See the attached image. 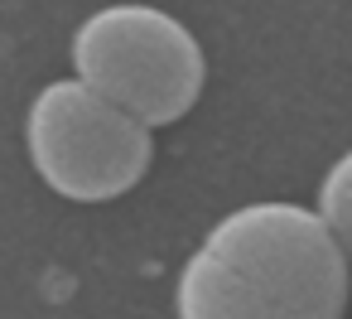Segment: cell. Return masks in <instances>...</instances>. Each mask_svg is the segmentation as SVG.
<instances>
[{
    "mask_svg": "<svg viewBox=\"0 0 352 319\" xmlns=\"http://www.w3.org/2000/svg\"><path fill=\"white\" fill-rule=\"evenodd\" d=\"M352 266L309 203H236L174 276V319H342Z\"/></svg>",
    "mask_w": 352,
    "mask_h": 319,
    "instance_id": "1",
    "label": "cell"
},
{
    "mask_svg": "<svg viewBox=\"0 0 352 319\" xmlns=\"http://www.w3.org/2000/svg\"><path fill=\"white\" fill-rule=\"evenodd\" d=\"M68 78L160 131L198 107L208 54L174 10L150 0H111L78 20L68 39Z\"/></svg>",
    "mask_w": 352,
    "mask_h": 319,
    "instance_id": "2",
    "label": "cell"
},
{
    "mask_svg": "<svg viewBox=\"0 0 352 319\" xmlns=\"http://www.w3.org/2000/svg\"><path fill=\"white\" fill-rule=\"evenodd\" d=\"M25 155L49 194L68 203H111L150 174L155 131L78 78H54L30 97Z\"/></svg>",
    "mask_w": 352,
    "mask_h": 319,
    "instance_id": "3",
    "label": "cell"
},
{
    "mask_svg": "<svg viewBox=\"0 0 352 319\" xmlns=\"http://www.w3.org/2000/svg\"><path fill=\"white\" fill-rule=\"evenodd\" d=\"M309 208H314V218L323 223V232L333 237V247L352 266V145L318 174V189H314Z\"/></svg>",
    "mask_w": 352,
    "mask_h": 319,
    "instance_id": "4",
    "label": "cell"
}]
</instances>
